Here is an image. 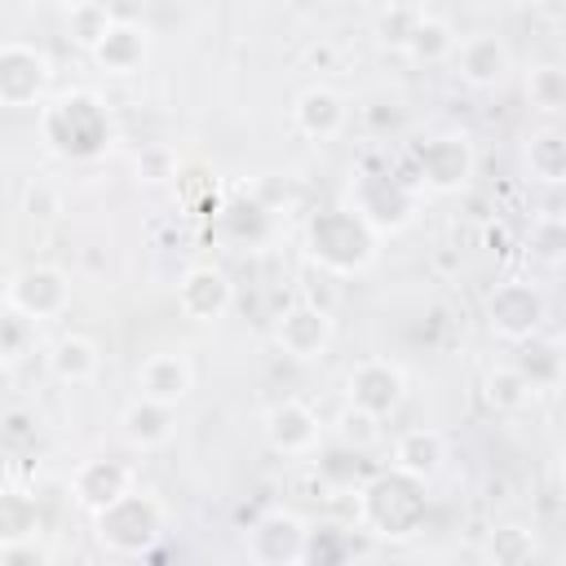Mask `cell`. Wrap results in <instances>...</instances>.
Returning a JSON list of instances; mask_svg holds the SVG:
<instances>
[{"mask_svg":"<svg viewBox=\"0 0 566 566\" xmlns=\"http://www.w3.org/2000/svg\"><path fill=\"white\" fill-rule=\"evenodd\" d=\"M354 513H358V526H363L371 539L402 544V539H411V535L424 531V517H429L424 478H411V473H402V469L389 464V469L371 473V478L358 486Z\"/></svg>","mask_w":566,"mask_h":566,"instance_id":"cell-1","label":"cell"},{"mask_svg":"<svg viewBox=\"0 0 566 566\" xmlns=\"http://www.w3.org/2000/svg\"><path fill=\"white\" fill-rule=\"evenodd\" d=\"M40 137L57 159L88 164V159L106 155V146L115 142V124L97 93L71 88V93L40 102Z\"/></svg>","mask_w":566,"mask_h":566,"instance_id":"cell-2","label":"cell"},{"mask_svg":"<svg viewBox=\"0 0 566 566\" xmlns=\"http://www.w3.org/2000/svg\"><path fill=\"white\" fill-rule=\"evenodd\" d=\"M305 256L336 279H354L376 265L380 234L349 208H323L305 226Z\"/></svg>","mask_w":566,"mask_h":566,"instance_id":"cell-3","label":"cell"},{"mask_svg":"<svg viewBox=\"0 0 566 566\" xmlns=\"http://www.w3.org/2000/svg\"><path fill=\"white\" fill-rule=\"evenodd\" d=\"M164 526H168L164 504L150 491H142V486L124 491L115 504H106L102 513H93L97 544L111 557H150L155 544L164 539Z\"/></svg>","mask_w":566,"mask_h":566,"instance_id":"cell-4","label":"cell"},{"mask_svg":"<svg viewBox=\"0 0 566 566\" xmlns=\"http://www.w3.org/2000/svg\"><path fill=\"white\" fill-rule=\"evenodd\" d=\"M478 155L469 133H433L424 142L411 146V186L416 190H433V195H455L473 181Z\"/></svg>","mask_w":566,"mask_h":566,"instance_id":"cell-5","label":"cell"},{"mask_svg":"<svg viewBox=\"0 0 566 566\" xmlns=\"http://www.w3.org/2000/svg\"><path fill=\"white\" fill-rule=\"evenodd\" d=\"M349 212H358L380 239L398 234L416 217V186L398 172H358L349 181Z\"/></svg>","mask_w":566,"mask_h":566,"instance_id":"cell-6","label":"cell"},{"mask_svg":"<svg viewBox=\"0 0 566 566\" xmlns=\"http://www.w3.org/2000/svg\"><path fill=\"white\" fill-rule=\"evenodd\" d=\"M544 323H548V296L531 279H504V283L491 287V296H486V327L500 340L517 345V340L544 332Z\"/></svg>","mask_w":566,"mask_h":566,"instance_id":"cell-7","label":"cell"},{"mask_svg":"<svg viewBox=\"0 0 566 566\" xmlns=\"http://www.w3.org/2000/svg\"><path fill=\"white\" fill-rule=\"evenodd\" d=\"M53 66L35 44H0V106L9 111H40L49 93Z\"/></svg>","mask_w":566,"mask_h":566,"instance_id":"cell-8","label":"cell"},{"mask_svg":"<svg viewBox=\"0 0 566 566\" xmlns=\"http://www.w3.org/2000/svg\"><path fill=\"white\" fill-rule=\"evenodd\" d=\"M345 398H349V407H358L376 420H389L407 398V376L389 358H363L345 376Z\"/></svg>","mask_w":566,"mask_h":566,"instance_id":"cell-9","label":"cell"},{"mask_svg":"<svg viewBox=\"0 0 566 566\" xmlns=\"http://www.w3.org/2000/svg\"><path fill=\"white\" fill-rule=\"evenodd\" d=\"M4 305H13L18 314L35 318V323H49V318H62L71 310V279L53 265H27L9 279L4 287Z\"/></svg>","mask_w":566,"mask_h":566,"instance_id":"cell-10","label":"cell"},{"mask_svg":"<svg viewBox=\"0 0 566 566\" xmlns=\"http://www.w3.org/2000/svg\"><path fill=\"white\" fill-rule=\"evenodd\" d=\"M305 517H296L292 509H270L248 526V557L256 566H296L305 562Z\"/></svg>","mask_w":566,"mask_h":566,"instance_id":"cell-11","label":"cell"},{"mask_svg":"<svg viewBox=\"0 0 566 566\" xmlns=\"http://www.w3.org/2000/svg\"><path fill=\"white\" fill-rule=\"evenodd\" d=\"M332 336H336V323H332V314H327L323 305H314V301L287 305V310L279 314V323H274L279 349H283L287 358H296V363L323 358L327 345H332Z\"/></svg>","mask_w":566,"mask_h":566,"instance_id":"cell-12","label":"cell"},{"mask_svg":"<svg viewBox=\"0 0 566 566\" xmlns=\"http://www.w3.org/2000/svg\"><path fill=\"white\" fill-rule=\"evenodd\" d=\"M261 433H265L270 451L301 460V455H314V451H318V442H323V420H318V411H314L310 402L283 398V402H274V407L265 411Z\"/></svg>","mask_w":566,"mask_h":566,"instance_id":"cell-13","label":"cell"},{"mask_svg":"<svg viewBox=\"0 0 566 566\" xmlns=\"http://www.w3.org/2000/svg\"><path fill=\"white\" fill-rule=\"evenodd\" d=\"M230 305H234V283H230V274H226L221 265L199 261V265H190V270L177 279V310H181L186 318H195V323H217V318L230 314Z\"/></svg>","mask_w":566,"mask_h":566,"instance_id":"cell-14","label":"cell"},{"mask_svg":"<svg viewBox=\"0 0 566 566\" xmlns=\"http://www.w3.org/2000/svg\"><path fill=\"white\" fill-rule=\"evenodd\" d=\"M137 486V473L128 460H115V455H97V460H84L75 473H71V500L84 509V513H102L106 504H115L124 491Z\"/></svg>","mask_w":566,"mask_h":566,"instance_id":"cell-15","label":"cell"},{"mask_svg":"<svg viewBox=\"0 0 566 566\" xmlns=\"http://www.w3.org/2000/svg\"><path fill=\"white\" fill-rule=\"evenodd\" d=\"M451 62H455V75H460L469 88H495V84H504L509 66H513L509 44H504L495 31H478V35L455 40Z\"/></svg>","mask_w":566,"mask_h":566,"instance_id":"cell-16","label":"cell"},{"mask_svg":"<svg viewBox=\"0 0 566 566\" xmlns=\"http://www.w3.org/2000/svg\"><path fill=\"white\" fill-rule=\"evenodd\" d=\"M195 389V367L186 354L177 349H159V354H146L142 367H137V394L142 398H155L164 407H181Z\"/></svg>","mask_w":566,"mask_h":566,"instance_id":"cell-17","label":"cell"},{"mask_svg":"<svg viewBox=\"0 0 566 566\" xmlns=\"http://www.w3.org/2000/svg\"><path fill=\"white\" fill-rule=\"evenodd\" d=\"M292 124H296V133L310 137V142H332V137L345 133L349 106H345V97H340L336 88L310 84V88L292 102Z\"/></svg>","mask_w":566,"mask_h":566,"instance_id":"cell-18","label":"cell"},{"mask_svg":"<svg viewBox=\"0 0 566 566\" xmlns=\"http://www.w3.org/2000/svg\"><path fill=\"white\" fill-rule=\"evenodd\" d=\"M119 433H124L128 447L155 451V447H164V442L177 433V407H164V402L137 394V398L124 407V416H119Z\"/></svg>","mask_w":566,"mask_h":566,"instance_id":"cell-19","label":"cell"},{"mask_svg":"<svg viewBox=\"0 0 566 566\" xmlns=\"http://www.w3.org/2000/svg\"><path fill=\"white\" fill-rule=\"evenodd\" d=\"M389 464L411 473V478H433L442 464H447V438L429 424H416V429H402L394 438V451H389Z\"/></svg>","mask_w":566,"mask_h":566,"instance_id":"cell-20","label":"cell"},{"mask_svg":"<svg viewBox=\"0 0 566 566\" xmlns=\"http://www.w3.org/2000/svg\"><path fill=\"white\" fill-rule=\"evenodd\" d=\"M146 53H150V40H146V31L137 27V22H119L115 18V27L102 35V44L93 49V62L102 66V71H111V75H133L142 62H146Z\"/></svg>","mask_w":566,"mask_h":566,"instance_id":"cell-21","label":"cell"},{"mask_svg":"<svg viewBox=\"0 0 566 566\" xmlns=\"http://www.w3.org/2000/svg\"><path fill=\"white\" fill-rule=\"evenodd\" d=\"M97 367H102V349H97V340H88L80 332L49 345V371L62 385H88L97 376Z\"/></svg>","mask_w":566,"mask_h":566,"instance_id":"cell-22","label":"cell"},{"mask_svg":"<svg viewBox=\"0 0 566 566\" xmlns=\"http://www.w3.org/2000/svg\"><path fill=\"white\" fill-rule=\"evenodd\" d=\"M522 159H526L531 181H539V186H562V181H566V133H562L557 124L535 128V133L526 137Z\"/></svg>","mask_w":566,"mask_h":566,"instance_id":"cell-23","label":"cell"},{"mask_svg":"<svg viewBox=\"0 0 566 566\" xmlns=\"http://www.w3.org/2000/svg\"><path fill=\"white\" fill-rule=\"evenodd\" d=\"M517 345H522V354L513 358V367L531 380V389H535V394L557 389V385H562V349H557V340L544 336V332H535V336H526V340H517Z\"/></svg>","mask_w":566,"mask_h":566,"instance_id":"cell-24","label":"cell"},{"mask_svg":"<svg viewBox=\"0 0 566 566\" xmlns=\"http://www.w3.org/2000/svg\"><path fill=\"white\" fill-rule=\"evenodd\" d=\"M27 539H40V504L35 495L4 486L0 491V553Z\"/></svg>","mask_w":566,"mask_h":566,"instance_id":"cell-25","label":"cell"},{"mask_svg":"<svg viewBox=\"0 0 566 566\" xmlns=\"http://www.w3.org/2000/svg\"><path fill=\"white\" fill-rule=\"evenodd\" d=\"M482 398H486L491 411H500V416H517V411H526V407L535 402V389H531V380H526L513 363H500V367L486 371V380H482Z\"/></svg>","mask_w":566,"mask_h":566,"instance_id":"cell-26","label":"cell"},{"mask_svg":"<svg viewBox=\"0 0 566 566\" xmlns=\"http://www.w3.org/2000/svg\"><path fill=\"white\" fill-rule=\"evenodd\" d=\"M455 31L442 22V18H429V13H420L416 18V27H411V35L402 40V53L411 57V62H424V66H433V62H447L451 57V49H455Z\"/></svg>","mask_w":566,"mask_h":566,"instance_id":"cell-27","label":"cell"},{"mask_svg":"<svg viewBox=\"0 0 566 566\" xmlns=\"http://www.w3.org/2000/svg\"><path fill=\"white\" fill-rule=\"evenodd\" d=\"M539 553V539L531 526H517V522H504L495 526L486 539H482V557L491 566H526L531 557Z\"/></svg>","mask_w":566,"mask_h":566,"instance_id":"cell-28","label":"cell"},{"mask_svg":"<svg viewBox=\"0 0 566 566\" xmlns=\"http://www.w3.org/2000/svg\"><path fill=\"white\" fill-rule=\"evenodd\" d=\"M115 27V13L102 4V0H80V4H71V13H66V31H71V40L80 44V49H97L102 44V35Z\"/></svg>","mask_w":566,"mask_h":566,"instance_id":"cell-29","label":"cell"},{"mask_svg":"<svg viewBox=\"0 0 566 566\" xmlns=\"http://www.w3.org/2000/svg\"><path fill=\"white\" fill-rule=\"evenodd\" d=\"M526 97L539 115H562L566 111V71L544 62V66H531L526 75Z\"/></svg>","mask_w":566,"mask_h":566,"instance_id":"cell-30","label":"cell"},{"mask_svg":"<svg viewBox=\"0 0 566 566\" xmlns=\"http://www.w3.org/2000/svg\"><path fill=\"white\" fill-rule=\"evenodd\" d=\"M35 318L18 314L13 305H0V363H22L35 345Z\"/></svg>","mask_w":566,"mask_h":566,"instance_id":"cell-31","label":"cell"},{"mask_svg":"<svg viewBox=\"0 0 566 566\" xmlns=\"http://www.w3.org/2000/svg\"><path fill=\"white\" fill-rule=\"evenodd\" d=\"M349 553H354L349 531H340V526H310V535H305V562H340Z\"/></svg>","mask_w":566,"mask_h":566,"instance_id":"cell-32","label":"cell"},{"mask_svg":"<svg viewBox=\"0 0 566 566\" xmlns=\"http://www.w3.org/2000/svg\"><path fill=\"white\" fill-rule=\"evenodd\" d=\"M133 168H137V181H146V186H159V181H172L177 177V150L172 146H142L137 150V159H133Z\"/></svg>","mask_w":566,"mask_h":566,"instance_id":"cell-33","label":"cell"},{"mask_svg":"<svg viewBox=\"0 0 566 566\" xmlns=\"http://www.w3.org/2000/svg\"><path fill=\"white\" fill-rule=\"evenodd\" d=\"M336 433H340V442H345V447L367 451V447L380 438V420H376V416H367V411H358V407H345V411H340Z\"/></svg>","mask_w":566,"mask_h":566,"instance_id":"cell-34","label":"cell"},{"mask_svg":"<svg viewBox=\"0 0 566 566\" xmlns=\"http://www.w3.org/2000/svg\"><path fill=\"white\" fill-rule=\"evenodd\" d=\"M424 9H416V4H389L385 13H380V22H376V31H380V40L385 44H394V49H402V40L411 35V27H416V18H420Z\"/></svg>","mask_w":566,"mask_h":566,"instance_id":"cell-35","label":"cell"},{"mask_svg":"<svg viewBox=\"0 0 566 566\" xmlns=\"http://www.w3.org/2000/svg\"><path fill=\"white\" fill-rule=\"evenodd\" d=\"M531 256L544 265H562V217H544L531 230Z\"/></svg>","mask_w":566,"mask_h":566,"instance_id":"cell-36","label":"cell"},{"mask_svg":"<svg viewBox=\"0 0 566 566\" xmlns=\"http://www.w3.org/2000/svg\"><path fill=\"white\" fill-rule=\"evenodd\" d=\"M0 562H49V548H40V539H27V544L4 548Z\"/></svg>","mask_w":566,"mask_h":566,"instance_id":"cell-37","label":"cell"}]
</instances>
